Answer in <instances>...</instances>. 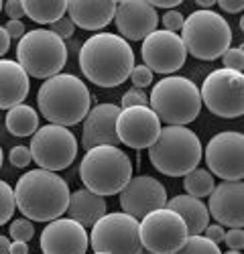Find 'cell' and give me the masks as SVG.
<instances>
[{
  "instance_id": "cell-1",
  "label": "cell",
  "mask_w": 244,
  "mask_h": 254,
  "mask_svg": "<svg viewBox=\"0 0 244 254\" xmlns=\"http://www.w3.org/2000/svg\"><path fill=\"white\" fill-rule=\"evenodd\" d=\"M134 67V51L116 33H96L79 49V69L94 86L116 88Z\"/></svg>"
},
{
  "instance_id": "cell-2",
  "label": "cell",
  "mask_w": 244,
  "mask_h": 254,
  "mask_svg": "<svg viewBox=\"0 0 244 254\" xmlns=\"http://www.w3.org/2000/svg\"><path fill=\"white\" fill-rule=\"evenodd\" d=\"M14 203L31 222H53L67 211L69 187L63 177L45 169H33L14 185Z\"/></svg>"
},
{
  "instance_id": "cell-3",
  "label": "cell",
  "mask_w": 244,
  "mask_h": 254,
  "mask_svg": "<svg viewBox=\"0 0 244 254\" xmlns=\"http://www.w3.org/2000/svg\"><path fill=\"white\" fill-rule=\"evenodd\" d=\"M39 110L51 124L75 126L84 122L92 106V94L79 77L57 73L43 81L37 94Z\"/></svg>"
},
{
  "instance_id": "cell-4",
  "label": "cell",
  "mask_w": 244,
  "mask_h": 254,
  "mask_svg": "<svg viewBox=\"0 0 244 254\" xmlns=\"http://www.w3.org/2000/svg\"><path fill=\"white\" fill-rule=\"evenodd\" d=\"M132 177V161L118 146H94L79 165V179L88 191L108 197L120 193Z\"/></svg>"
},
{
  "instance_id": "cell-5",
  "label": "cell",
  "mask_w": 244,
  "mask_h": 254,
  "mask_svg": "<svg viewBox=\"0 0 244 254\" xmlns=\"http://www.w3.org/2000/svg\"><path fill=\"white\" fill-rule=\"evenodd\" d=\"M201 155V142L187 126H165L149 146L153 167L167 177H185L199 165Z\"/></svg>"
},
{
  "instance_id": "cell-6",
  "label": "cell",
  "mask_w": 244,
  "mask_h": 254,
  "mask_svg": "<svg viewBox=\"0 0 244 254\" xmlns=\"http://www.w3.org/2000/svg\"><path fill=\"white\" fill-rule=\"evenodd\" d=\"M149 108L167 126H187L201 112L199 90L187 77L167 75L153 86Z\"/></svg>"
},
{
  "instance_id": "cell-7",
  "label": "cell",
  "mask_w": 244,
  "mask_h": 254,
  "mask_svg": "<svg viewBox=\"0 0 244 254\" xmlns=\"http://www.w3.org/2000/svg\"><path fill=\"white\" fill-rule=\"evenodd\" d=\"M185 51L201 61L220 59L230 49L232 29L228 20L214 10H193L181 27Z\"/></svg>"
},
{
  "instance_id": "cell-8",
  "label": "cell",
  "mask_w": 244,
  "mask_h": 254,
  "mask_svg": "<svg viewBox=\"0 0 244 254\" xmlns=\"http://www.w3.org/2000/svg\"><path fill=\"white\" fill-rule=\"evenodd\" d=\"M16 63L29 77L49 79L67 63V45L49 29H33L18 39Z\"/></svg>"
},
{
  "instance_id": "cell-9",
  "label": "cell",
  "mask_w": 244,
  "mask_h": 254,
  "mask_svg": "<svg viewBox=\"0 0 244 254\" xmlns=\"http://www.w3.org/2000/svg\"><path fill=\"white\" fill-rule=\"evenodd\" d=\"M90 246L94 252L104 254H140L138 220L124 211L104 214L92 226Z\"/></svg>"
},
{
  "instance_id": "cell-10",
  "label": "cell",
  "mask_w": 244,
  "mask_h": 254,
  "mask_svg": "<svg viewBox=\"0 0 244 254\" xmlns=\"http://www.w3.org/2000/svg\"><path fill=\"white\" fill-rule=\"evenodd\" d=\"M201 104L220 118H240L244 114V75L232 69H214L199 90Z\"/></svg>"
},
{
  "instance_id": "cell-11",
  "label": "cell",
  "mask_w": 244,
  "mask_h": 254,
  "mask_svg": "<svg viewBox=\"0 0 244 254\" xmlns=\"http://www.w3.org/2000/svg\"><path fill=\"white\" fill-rule=\"evenodd\" d=\"M31 157L45 171H63L77 157V140L73 132L65 126L47 124L33 134L31 138Z\"/></svg>"
},
{
  "instance_id": "cell-12",
  "label": "cell",
  "mask_w": 244,
  "mask_h": 254,
  "mask_svg": "<svg viewBox=\"0 0 244 254\" xmlns=\"http://www.w3.org/2000/svg\"><path fill=\"white\" fill-rule=\"evenodd\" d=\"M140 244L153 254H173L187 240L189 232L179 214L169 207L155 209L138 224Z\"/></svg>"
},
{
  "instance_id": "cell-13",
  "label": "cell",
  "mask_w": 244,
  "mask_h": 254,
  "mask_svg": "<svg viewBox=\"0 0 244 254\" xmlns=\"http://www.w3.org/2000/svg\"><path fill=\"white\" fill-rule=\"evenodd\" d=\"M210 173L224 181H242L244 177V136L236 130L218 132L206 146Z\"/></svg>"
},
{
  "instance_id": "cell-14",
  "label": "cell",
  "mask_w": 244,
  "mask_h": 254,
  "mask_svg": "<svg viewBox=\"0 0 244 254\" xmlns=\"http://www.w3.org/2000/svg\"><path fill=\"white\" fill-rule=\"evenodd\" d=\"M142 61L145 67L155 73L171 75L183 67L187 59L185 45L177 33L171 31H155L142 41Z\"/></svg>"
},
{
  "instance_id": "cell-15",
  "label": "cell",
  "mask_w": 244,
  "mask_h": 254,
  "mask_svg": "<svg viewBox=\"0 0 244 254\" xmlns=\"http://www.w3.org/2000/svg\"><path fill=\"white\" fill-rule=\"evenodd\" d=\"M161 132V120L149 106H134V108L120 110L116 120V134L122 144L134 151L149 149Z\"/></svg>"
},
{
  "instance_id": "cell-16",
  "label": "cell",
  "mask_w": 244,
  "mask_h": 254,
  "mask_svg": "<svg viewBox=\"0 0 244 254\" xmlns=\"http://www.w3.org/2000/svg\"><path fill=\"white\" fill-rule=\"evenodd\" d=\"M167 205V189L161 181L149 175L130 177L120 191V207L124 214L142 220L147 214Z\"/></svg>"
},
{
  "instance_id": "cell-17",
  "label": "cell",
  "mask_w": 244,
  "mask_h": 254,
  "mask_svg": "<svg viewBox=\"0 0 244 254\" xmlns=\"http://www.w3.org/2000/svg\"><path fill=\"white\" fill-rule=\"evenodd\" d=\"M39 246L43 254H86L90 238L81 224L71 218H57L41 232Z\"/></svg>"
},
{
  "instance_id": "cell-18",
  "label": "cell",
  "mask_w": 244,
  "mask_h": 254,
  "mask_svg": "<svg viewBox=\"0 0 244 254\" xmlns=\"http://www.w3.org/2000/svg\"><path fill=\"white\" fill-rule=\"evenodd\" d=\"M114 23L124 41H145L157 31L159 14L147 0H122L116 2Z\"/></svg>"
},
{
  "instance_id": "cell-19",
  "label": "cell",
  "mask_w": 244,
  "mask_h": 254,
  "mask_svg": "<svg viewBox=\"0 0 244 254\" xmlns=\"http://www.w3.org/2000/svg\"><path fill=\"white\" fill-rule=\"evenodd\" d=\"M208 214L228 228H242L244 224V185L242 181H222L212 189Z\"/></svg>"
},
{
  "instance_id": "cell-20",
  "label": "cell",
  "mask_w": 244,
  "mask_h": 254,
  "mask_svg": "<svg viewBox=\"0 0 244 254\" xmlns=\"http://www.w3.org/2000/svg\"><path fill=\"white\" fill-rule=\"evenodd\" d=\"M120 114V106L116 104H98L90 108L88 116L84 118V130H81V146L86 151L94 146H118L116 134V120Z\"/></svg>"
},
{
  "instance_id": "cell-21",
  "label": "cell",
  "mask_w": 244,
  "mask_h": 254,
  "mask_svg": "<svg viewBox=\"0 0 244 254\" xmlns=\"http://www.w3.org/2000/svg\"><path fill=\"white\" fill-rule=\"evenodd\" d=\"M116 12V2L112 0H69L67 16L71 23L84 31L106 29Z\"/></svg>"
},
{
  "instance_id": "cell-22",
  "label": "cell",
  "mask_w": 244,
  "mask_h": 254,
  "mask_svg": "<svg viewBox=\"0 0 244 254\" xmlns=\"http://www.w3.org/2000/svg\"><path fill=\"white\" fill-rule=\"evenodd\" d=\"M31 92L25 69L12 59H0V110H10L23 104Z\"/></svg>"
},
{
  "instance_id": "cell-23",
  "label": "cell",
  "mask_w": 244,
  "mask_h": 254,
  "mask_svg": "<svg viewBox=\"0 0 244 254\" xmlns=\"http://www.w3.org/2000/svg\"><path fill=\"white\" fill-rule=\"evenodd\" d=\"M106 209H108V205L102 195H96V193L88 191V189H77V191H73L69 195L65 214L73 222L81 224L84 228H90L106 214Z\"/></svg>"
},
{
  "instance_id": "cell-24",
  "label": "cell",
  "mask_w": 244,
  "mask_h": 254,
  "mask_svg": "<svg viewBox=\"0 0 244 254\" xmlns=\"http://www.w3.org/2000/svg\"><path fill=\"white\" fill-rule=\"evenodd\" d=\"M169 209H173L175 214L181 216V220L185 222L189 236H201L203 230L210 226V214H208V205L197 197L191 195H175L171 199H167Z\"/></svg>"
},
{
  "instance_id": "cell-25",
  "label": "cell",
  "mask_w": 244,
  "mask_h": 254,
  "mask_svg": "<svg viewBox=\"0 0 244 254\" xmlns=\"http://www.w3.org/2000/svg\"><path fill=\"white\" fill-rule=\"evenodd\" d=\"M23 10L39 25H53L67 14V2L65 0H25Z\"/></svg>"
},
{
  "instance_id": "cell-26",
  "label": "cell",
  "mask_w": 244,
  "mask_h": 254,
  "mask_svg": "<svg viewBox=\"0 0 244 254\" xmlns=\"http://www.w3.org/2000/svg\"><path fill=\"white\" fill-rule=\"evenodd\" d=\"M6 130L12 136H33L39 130V114L27 104H18L6 112Z\"/></svg>"
},
{
  "instance_id": "cell-27",
  "label": "cell",
  "mask_w": 244,
  "mask_h": 254,
  "mask_svg": "<svg viewBox=\"0 0 244 254\" xmlns=\"http://www.w3.org/2000/svg\"><path fill=\"white\" fill-rule=\"evenodd\" d=\"M183 187H185L187 195L201 199V197H208L212 193V189L216 187V181L208 169L195 167L193 171H189L185 177H183Z\"/></svg>"
},
{
  "instance_id": "cell-28",
  "label": "cell",
  "mask_w": 244,
  "mask_h": 254,
  "mask_svg": "<svg viewBox=\"0 0 244 254\" xmlns=\"http://www.w3.org/2000/svg\"><path fill=\"white\" fill-rule=\"evenodd\" d=\"M173 254H222V252L218 244H214L206 236H187L183 246Z\"/></svg>"
},
{
  "instance_id": "cell-29",
  "label": "cell",
  "mask_w": 244,
  "mask_h": 254,
  "mask_svg": "<svg viewBox=\"0 0 244 254\" xmlns=\"http://www.w3.org/2000/svg\"><path fill=\"white\" fill-rule=\"evenodd\" d=\"M16 209V203H14V191L12 187L0 179V226L8 224V220L12 218Z\"/></svg>"
},
{
  "instance_id": "cell-30",
  "label": "cell",
  "mask_w": 244,
  "mask_h": 254,
  "mask_svg": "<svg viewBox=\"0 0 244 254\" xmlns=\"http://www.w3.org/2000/svg\"><path fill=\"white\" fill-rule=\"evenodd\" d=\"M8 234L14 242H29L35 236V226L27 218H18V220H12Z\"/></svg>"
},
{
  "instance_id": "cell-31",
  "label": "cell",
  "mask_w": 244,
  "mask_h": 254,
  "mask_svg": "<svg viewBox=\"0 0 244 254\" xmlns=\"http://www.w3.org/2000/svg\"><path fill=\"white\" fill-rule=\"evenodd\" d=\"M222 63H224V69H232V71L242 73V67H244V47L242 45L230 47L226 53L222 55Z\"/></svg>"
},
{
  "instance_id": "cell-32",
  "label": "cell",
  "mask_w": 244,
  "mask_h": 254,
  "mask_svg": "<svg viewBox=\"0 0 244 254\" xmlns=\"http://www.w3.org/2000/svg\"><path fill=\"white\" fill-rule=\"evenodd\" d=\"M120 106H122L120 110H124V108H134V106H149V96L142 92V90H138V88H130L124 96H122Z\"/></svg>"
},
{
  "instance_id": "cell-33",
  "label": "cell",
  "mask_w": 244,
  "mask_h": 254,
  "mask_svg": "<svg viewBox=\"0 0 244 254\" xmlns=\"http://www.w3.org/2000/svg\"><path fill=\"white\" fill-rule=\"evenodd\" d=\"M128 77L132 81V86L138 88V90L147 88V86H151V83H153V71L149 67H145V65H134Z\"/></svg>"
},
{
  "instance_id": "cell-34",
  "label": "cell",
  "mask_w": 244,
  "mask_h": 254,
  "mask_svg": "<svg viewBox=\"0 0 244 254\" xmlns=\"http://www.w3.org/2000/svg\"><path fill=\"white\" fill-rule=\"evenodd\" d=\"M8 159H10V163H12L14 167H18V169H25V167H29V163L33 161L31 151H29V146H23V144H16V146H12V151H10Z\"/></svg>"
},
{
  "instance_id": "cell-35",
  "label": "cell",
  "mask_w": 244,
  "mask_h": 254,
  "mask_svg": "<svg viewBox=\"0 0 244 254\" xmlns=\"http://www.w3.org/2000/svg\"><path fill=\"white\" fill-rule=\"evenodd\" d=\"M49 31H51V33H55L59 39H69V37H73L75 25L71 23V18L65 14V16H61V18L57 20V23H53Z\"/></svg>"
},
{
  "instance_id": "cell-36",
  "label": "cell",
  "mask_w": 244,
  "mask_h": 254,
  "mask_svg": "<svg viewBox=\"0 0 244 254\" xmlns=\"http://www.w3.org/2000/svg\"><path fill=\"white\" fill-rule=\"evenodd\" d=\"M224 242L230 250H242L244 248V230L242 228H230L224 232Z\"/></svg>"
},
{
  "instance_id": "cell-37",
  "label": "cell",
  "mask_w": 244,
  "mask_h": 254,
  "mask_svg": "<svg viewBox=\"0 0 244 254\" xmlns=\"http://www.w3.org/2000/svg\"><path fill=\"white\" fill-rule=\"evenodd\" d=\"M161 20H163V25H165V31L177 33V31H181L185 16H183L179 10H167L165 14H163V18H161Z\"/></svg>"
},
{
  "instance_id": "cell-38",
  "label": "cell",
  "mask_w": 244,
  "mask_h": 254,
  "mask_svg": "<svg viewBox=\"0 0 244 254\" xmlns=\"http://www.w3.org/2000/svg\"><path fill=\"white\" fill-rule=\"evenodd\" d=\"M4 10L6 14L10 16V20H20L25 16V10H23V0H8L4 4Z\"/></svg>"
},
{
  "instance_id": "cell-39",
  "label": "cell",
  "mask_w": 244,
  "mask_h": 254,
  "mask_svg": "<svg viewBox=\"0 0 244 254\" xmlns=\"http://www.w3.org/2000/svg\"><path fill=\"white\" fill-rule=\"evenodd\" d=\"M224 226H220V224H212V226H208L206 230H203V236H206L208 240H212L214 244H220V242H224Z\"/></svg>"
},
{
  "instance_id": "cell-40",
  "label": "cell",
  "mask_w": 244,
  "mask_h": 254,
  "mask_svg": "<svg viewBox=\"0 0 244 254\" xmlns=\"http://www.w3.org/2000/svg\"><path fill=\"white\" fill-rule=\"evenodd\" d=\"M218 4L224 12H230V14H236V12H242L244 8V2L242 0H218Z\"/></svg>"
},
{
  "instance_id": "cell-41",
  "label": "cell",
  "mask_w": 244,
  "mask_h": 254,
  "mask_svg": "<svg viewBox=\"0 0 244 254\" xmlns=\"http://www.w3.org/2000/svg\"><path fill=\"white\" fill-rule=\"evenodd\" d=\"M4 29H6V33H8L10 39H20V37L27 33V31H25V25L20 23V20H8Z\"/></svg>"
},
{
  "instance_id": "cell-42",
  "label": "cell",
  "mask_w": 244,
  "mask_h": 254,
  "mask_svg": "<svg viewBox=\"0 0 244 254\" xmlns=\"http://www.w3.org/2000/svg\"><path fill=\"white\" fill-rule=\"evenodd\" d=\"M155 10L157 8H165V10H175V6L181 4V0H151L149 2Z\"/></svg>"
},
{
  "instance_id": "cell-43",
  "label": "cell",
  "mask_w": 244,
  "mask_h": 254,
  "mask_svg": "<svg viewBox=\"0 0 244 254\" xmlns=\"http://www.w3.org/2000/svg\"><path fill=\"white\" fill-rule=\"evenodd\" d=\"M8 49H10V37H8L6 29L0 25V59L4 57V53H8Z\"/></svg>"
},
{
  "instance_id": "cell-44",
  "label": "cell",
  "mask_w": 244,
  "mask_h": 254,
  "mask_svg": "<svg viewBox=\"0 0 244 254\" xmlns=\"http://www.w3.org/2000/svg\"><path fill=\"white\" fill-rule=\"evenodd\" d=\"M10 254H29L27 242H10Z\"/></svg>"
},
{
  "instance_id": "cell-45",
  "label": "cell",
  "mask_w": 244,
  "mask_h": 254,
  "mask_svg": "<svg viewBox=\"0 0 244 254\" xmlns=\"http://www.w3.org/2000/svg\"><path fill=\"white\" fill-rule=\"evenodd\" d=\"M0 254H10V242L6 236H0Z\"/></svg>"
},
{
  "instance_id": "cell-46",
  "label": "cell",
  "mask_w": 244,
  "mask_h": 254,
  "mask_svg": "<svg viewBox=\"0 0 244 254\" xmlns=\"http://www.w3.org/2000/svg\"><path fill=\"white\" fill-rule=\"evenodd\" d=\"M2 161H4V155H2V146H0V169H2Z\"/></svg>"
},
{
  "instance_id": "cell-47",
  "label": "cell",
  "mask_w": 244,
  "mask_h": 254,
  "mask_svg": "<svg viewBox=\"0 0 244 254\" xmlns=\"http://www.w3.org/2000/svg\"><path fill=\"white\" fill-rule=\"evenodd\" d=\"M224 254H242L240 250H228V252H224Z\"/></svg>"
},
{
  "instance_id": "cell-48",
  "label": "cell",
  "mask_w": 244,
  "mask_h": 254,
  "mask_svg": "<svg viewBox=\"0 0 244 254\" xmlns=\"http://www.w3.org/2000/svg\"><path fill=\"white\" fill-rule=\"evenodd\" d=\"M140 254H153V252H149V250H145V248H142V250H140Z\"/></svg>"
},
{
  "instance_id": "cell-49",
  "label": "cell",
  "mask_w": 244,
  "mask_h": 254,
  "mask_svg": "<svg viewBox=\"0 0 244 254\" xmlns=\"http://www.w3.org/2000/svg\"><path fill=\"white\" fill-rule=\"evenodd\" d=\"M2 8H4V4H2V2H0V12H2Z\"/></svg>"
},
{
  "instance_id": "cell-50",
  "label": "cell",
  "mask_w": 244,
  "mask_h": 254,
  "mask_svg": "<svg viewBox=\"0 0 244 254\" xmlns=\"http://www.w3.org/2000/svg\"><path fill=\"white\" fill-rule=\"evenodd\" d=\"M94 254H104V252H94Z\"/></svg>"
}]
</instances>
